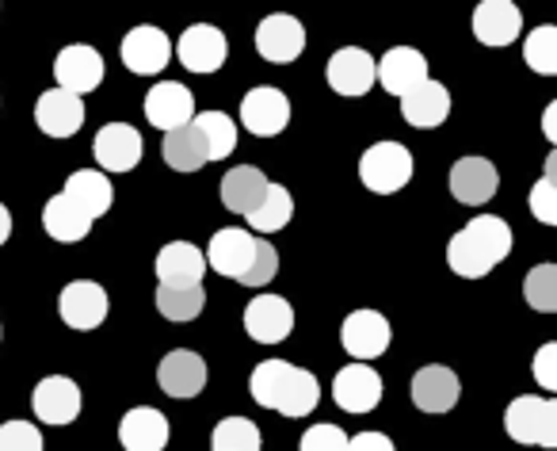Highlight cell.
Returning <instances> with one entry per match:
<instances>
[{
    "instance_id": "obj_33",
    "label": "cell",
    "mask_w": 557,
    "mask_h": 451,
    "mask_svg": "<svg viewBox=\"0 0 557 451\" xmlns=\"http://www.w3.org/2000/svg\"><path fill=\"white\" fill-rule=\"evenodd\" d=\"M290 218H295V195L283 184H268L260 207L248 215V226H252L256 234H278L283 226H290Z\"/></svg>"
},
{
    "instance_id": "obj_44",
    "label": "cell",
    "mask_w": 557,
    "mask_h": 451,
    "mask_svg": "<svg viewBox=\"0 0 557 451\" xmlns=\"http://www.w3.org/2000/svg\"><path fill=\"white\" fill-rule=\"evenodd\" d=\"M554 119H557V100L546 108V115H542V131H546V142H557L554 138Z\"/></svg>"
},
{
    "instance_id": "obj_1",
    "label": "cell",
    "mask_w": 557,
    "mask_h": 451,
    "mask_svg": "<svg viewBox=\"0 0 557 451\" xmlns=\"http://www.w3.org/2000/svg\"><path fill=\"white\" fill-rule=\"evenodd\" d=\"M248 390L263 410H275L283 417H310L321 402V382L313 379V371L287 359H260L252 367Z\"/></svg>"
},
{
    "instance_id": "obj_5",
    "label": "cell",
    "mask_w": 557,
    "mask_h": 451,
    "mask_svg": "<svg viewBox=\"0 0 557 451\" xmlns=\"http://www.w3.org/2000/svg\"><path fill=\"white\" fill-rule=\"evenodd\" d=\"M108 310H111V298L96 280H73V283H65L62 295H58V314H62L65 326L77 329V333L100 329L103 321H108Z\"/></svg>"
},
{
    "instance_id": "obj_34",
    "label": "cell",
    "mask_w": 557,
    "mask_h": 451,
    "mask_svg": "<svg viewBox=\"0 0 557 451\" xmlns=\"http://www.w3.org/2000/svg\"><path fill=\"white\" fill-rule=\"evenodd\" d=\"M164 164L176 172H199L207 164V146H202L199 131L191 123L180 126V131L164 134Z\"/></svg>"
},
{
    "instance_id": "obj_9",
    "label": "cell",
    "mask_w": 557,
    "mask_h": 451,
    "mask_svg": "<svg viewBox=\"0 0 557 451\" xmlns=\"http://www.w3.org/2000/svg\"><path fill=\"white\" fill-rule=\"evenodd\" d=\"M240 123H245L256 138H275V134H283L290 123L287 93H278V88H271V85H256L252 93H245V100H240Z\"/></svg>"
},
{
    "instance_id": "obj_13",
    "label": "cell",
    "mask_w": 557,
    "mask_h": 451,
    "mask_svg": "<svg viewBox=\"0 0 557 451\" xmlns=\"http://www.w3.org/2000/svg\"><path fill=\"white\" fill-rule=\"evenodd\" d=\"M54 77L58 88L70 96H85L92 88L103 85V58L96 47H85V42H73V47L58 50L54 58Z\"/></svg>"
},
{
    "instance_id": "obj_35",
    "label": "cell",
    "mask_w": 557,
    "mask_h": 451,
    "mask_svg": "<svg viewBox=\"0 0 557 451\" xmlns=\"http://www.w3.org/2000/svg\"><path fill=\"white\" fill-rule=\"evenodd\" d=\"M260 428L248 417H225L210 432V451H260Z\"/></svg>"
},
{
    "instance_id": "obj_41",
    "label": "cell",
    "mask_w": 557,
    "mask_h": 451,
    "mask_svg": "<svg viewBox=\"0 0 557 451\" xmlns=\"http://www.w3.org/2000/svg\"><path fill=\"white\" fill-rule=\"evenodd\" d=\"M298 451H348V436H344V428L321 420V425H313L310 432L302 436Z\"/></svg>"
},
{
    "instance_id": "obj_30",
    "label": "cell",
    "mask_w": 557,
    "mask_h": 451,
    "mask_svg": "<svg viewBox=\"0 0 557 451\" xmlns=\"http://www.w3.org/2000/svg\"><path fill=\"white\" fill-rule=\"evenodd\" d=\"M42 226H47V234L54 237V242L77 245V242H85L88 230H92V218L81 215L65 195H54V199L42 207Z\"/></svg>"
},
{
    "instance_id": "obj_4",
    "label": "cell",
    "mask_w": 557,
    "mask_h": 451,
    "mask_svg": "<svg viewBox=\"0 0 557 451\" xmlns=\"http://www.w3.org/2000/svg\"><path fill=\"white\" fill-rule=\"evenodd\" d=\"M412 154L401 142H374L371 149H363L359 157V180H363L367 192L374 195H394L401 192L412 180Z\"/></svg>"
},
{
    "instance_id": "obj_42",
    "label": "cell",
    "mask_w": 557,
    "mask_h": 451,
    "mask_svg": "<svg viewBox=\"0 0 557 451\" xmlns=\"http://www.w3.org/2000/svg\"><path fill=\"white\" fill-rule=\"evenodd\" d=\"M534 379L542 390H557V344L546 341L534 356Z\"/></svg>"
},
{
    "instance_id": "obj_21",
    "label": "cell",
    "mask_w": 557,
    "mask_h": 451,
    "mask_svg": "<svg viewBox=\"0 0 557 451\" xmlns=\"http://www.w3.org/2000/svg\"><path fill=\"white\" fill-rule=\"evenodd\" d=\"M462 394V382L447 364H428L412 375V402L420 413H450Z\"/></svg>"
},
{
    "instance_id": "obj_38",
    "label": "cell",
    "mask_w": 557,
    "mask_h": 451,
    "mask_svg": "<svg viewBox=\"0 0 557 451\" xmlns=\"http://www.w3.org/2000/svg\"><path fill=\"white\" fill-rule=\"evenodd\" d=\"M278 272V253L275 245L268 242V237H260V245H256V257L252 265H248L245 280H240V288H268L271 280H275Z\"/></svg>"
},
{
    "instance_id": "obj_28",
    "label": "cell",
    "mask_w": 557,
    "mask_h": 451,
    "mask_svg": "<svg viewBox=\"0 0 557 451\" xmlns=\"http://www.w3.org/2000/svg\"><path fill=\"white\" fill-rule=\"evenodd\" d=\"M62 195L73 203V207L81 210V215L92 218V222L100 215H108L111 203H115V187H111V180L103 176L100 169H81V172H73V176L65 180Z\"/></svg>"
},
{
    "instance_id": "obj_45",
    "label": "cell",
    "mask_w": 557,
    "mask_h": 451,
    "mask_svg": "<svg viewBox=\"0 0 557 451\" xmlns=\"http://www.w3.org/2000/svg\"><path fill=\"white\" fill-rule=\"evenodd\" d=\"M9 237H12V215H9V207L0 203V245L9 242Z\"/></svg>"
},
{
    "instance_id": "obj_29",
    "label": "cell",
    "mask_w": 557,
    "mask_h": 451,
    "mask_svg": "<svg viewBox=\"0 0 557 451\" xmlns=\"http://www.w3.org/2000/svg\"><path fill=\"white\" fill-rule=\"evenodd\" d=\"M153 268L161 283H202V276H207V260H202V253L191 242L161 245Z\"/></svg>"
},
{
    "instance_id": "obj_12",
    "label": "cell",
    "mask_w": 557,
    "mask_h": 451,
    "mask_svg": "<svg viewBox=\"0 0 557 451\" xmlns=\"http://www.w3.org/2000/svg\"><path fill=\"white\" fill-rule=\"evenodd\" d=\"M302 50H306L302 20L283 16V12L260 20V27H256V54H260L263 62L287 65V62H295V58H302Z\"/></svg>"
},
{
    "instance_id": "obj_10",
    "label": "cell",
    "mask_w": 557,
    "mask_h": 451,
    "mask_svg": "<svg viewBox=\"0 0 557 451\" xmlns=\"http://www.w3.org/2000/svg\"><path fill=\"white\" fill-rule=\"evenodd\" d=\"M176 58L187 73H218L230 58V39L214 24H191L176 42Z\"/></svg>"
},
{
    "instance_id": "obj_3",
    "label": "cell",
    "mask_w": 557,
    "mask_h": 451,
    "mask_svg": "<svg viewBox=\"0 0 557 451\" xmlns=\"http://www.w3.org/2000/svg\"><path fill=\"white\" fill-rule=\"evenodd\" d=\"M504 428L516 443L557 448V402L542 394H519L504 410Z\"/></svg>"
},
{
    "instance_id": "obj_15",
    "label": "cell",
    "mask_w": 557,
    "mask_h": 451,
    "mask_svg": "<svg viewBox=\"0 0 557 451\" xmlns=\"http://www.w3.org/2000/svg\"><path fill=\"white\" fill-rule=\"evenodd\" d=\"M81 387L70 375H47L39 387L32 390V410L42 425H73L81 417Z\"/></svg>"
},
{
    "instance_id": "obj_8",
    "label": "cell",
    "mask_w": 557,
    "mask_h": 451,
    "mask_svg": "<svg viewBox=\"0 0 557 451\" xmlns=\"http://www.w3.org/2000/svg\"><path fill=\"white\" fill-rule=\"evenodd\" d=\"M141 154H146V142L141 134L134 131L131 123H108L96 131V142H92V157L100 164V172H131L141 164Z\"/></svg>"
},
{
    "instance_id": "obj_25",
    "label": "cell",
    "mask_w": 557,
    "mask_h": 451,
    "mask_svg": "<svg viewBox=\"0 0 557 451\" xmlns=\"http://www.w3.org/2000/svg\"><path fill=\"white\" fill-rule=\"evenodd\" d=\"M35 123H39V131L50 134V138H73V134L85 126V103H81V96L50 88V93H42L39 103H35Z\"/></svg>"
},
{
    "instance_id": "obj_17",
    "label": "cell",
    "mask_w": 557,
    "mask_h": 451,
    "mask_svg": "<svg viewBox=\"0 0 557 451\" xmlns=\"http://www.w3.org/2000/svg\"><path fill=\"white\" fill-rule=\"evenodd\" d=\"M325 81L336 96H367L379 81V70H374V58L359 47H344L329 58L325 65Z\"/></svg>"
},
{
    "instance_id": "obj_23",
    "label": "cell",
    "mask_w": 557,
    "mask_h": 451,
    "mask_svg": "<svg viewBox=\"0 0 557 451\" xmlns=\"http://www.w3.org/2000/svg\"><path fill=\"white\" fill-rule=\"evenodd\" d=\"M374 70H379V85L401 100V96H409L412 88L428 81V58L412 47H394L382 54V62H374Z\"/></svg>"
},
{
    "instance_id": "obj_20",
    "label": "cell",
    "mask_w": 557,
    "mask_h": 451,
    "mask_svg": "<svg viewBox=\"0 0 557 451\" xmlns=\"http://www.w3.org/2000/svg\"><path fill=\"white\" fill-rule=\"evenodd\" d=\"M500 187V172L485 157H462L450 169V195L466 207H485Z\"/></svg>"
},
{
    "instance_id": "obj_39",
    "label": "cell",
    "mask_w": 557,
    "mask_h": 451,
    "mask_svg": "<svg viewBox=\"0 0 557 451\" xmlns=\"http://www.w3.org/2000/svg\"><path fill=\"white\" fill-rule=\"evenodd\" d=\"M0 451H42V432L32 420H4L0 425Z\"/></svg>"
},
{
    "instance_id": "obj_11",
    "label": "cell",
    "mask_w": 557,
    "mask_h": 451,
    "mask_svg": "<svg viewBox=\"0 0 557 451\" xmlns=\"http://www.w3.org/2000/svg\"><path fill=\"white\" fill-rule=\"evenodd\" d=\"M141 108H146L149 126L172 134L195 119V96H191V88L180 85V81H157V85L146 93V103H141Z\"/></svg>"
},
{
    "instance_id": "obj_31",
    "label": "cell",
    "mask_w": 557,
    "mask_h": 451,
    "mask_svg": "<svg viewBox=\"0 0 557 451\" xmlns=\"http://www.w3.org/2000/svg\"><path fill=\"white\" fill-rule=\"evenodd\" d=\"M207 306L202 283H161L157 288V310L169 321H195Z\"/></svg>"
},
{
    "instance_id": "obj_43",
    "label": "cell",
    "mask_w": 557,
    "mask_h": 451,
    "mask_svg": "<svg viewBox=\"0 0 557 451\" xmlns=\"http://www.w3.org/2000/svg\"><path fill=\"white\" fill-rule=\"evenodd\" d=\"M348 451H394V440L386 432H359L348 436Z\"/></svg>"
},
{
    "instance_id": "obj_14",
    "label": "cell",
    "mask_w": 557,
    "mask_h": 451,
    "mask_svg": "<svg viewBox=\"0 0 557 451\" xmlns=\"http://www.w3.org/2000/svg\"><path fill=\"white\" fill-rule=\"evenodd\" d=\"M256 245H260V237H252L248 230H240V226H230V230H218V234L210 237L202 260H207V268H214L218 276H230V280L240 283L256 257Z\"/></svg>"
},
{
    "instance_id": "obj_19",
    "label": "cell",
    "mask_w": 557,
    "mask_h": 451,
    "mask_svg": "<svg viewBox=\"0 0 557 451\" xmlns=\"http://www.w3.org/2000/svg\"><path fill=\"white\" fill-rule=\"evenodd\" d=\"M157 382L169 398H195L207 387V359L191 349H176L157 364Z\"/></svg>"
},
{
    "instance_id": "obj_7",
    "label": "cell",
    "mask_w": 557,
    "mask_h": 451,
    "mask_svg": "<svg viewBox=\"0 0 557 451\" xmlns=\"http://www.w3.org/2000/svg\"><path fill=\"white\" fill-rule=\"evenodd\" d=\"M119 58L131 73H141V77H153V73H164V65L172 62V39L153 24H138L126 32V39L119 42Z\"/></svg>"
},
{
    "instance_id": "obj_32",
    "label": "cell",
    "mask_w": 557,
    "mask_h": 451,
    "mask_svg": "<svg viewBox=\"0 0 557 451\" xmlns=\"http://www.w3.org/2000/svg\"><path fill=\"white\" fill-rule=\"evenodd\" d=\"M191 126L199 131L202 146H207V161H225L237 149V123L225 111H199L191 119Z\"/></svg>"
},
{
    "instance_id": "obj_16",
    "label": "cell",
    "mask_w": 557,
    "mask_h": 451,
    "mask_svg": "<svg viewBox=\"0 0 557 451\" xmlns=\"http://www.w3.org/2000/svg\"><path fill=\"white\" fill-rule=\"evenodd\" d=\"M245 333L260 344H278L295 333V306L283 295H256L245 306Z\"/></svg>"
},
{
    "instance_id": "obj_40",
    "label": "cell",
    "mask_w": 557,
    "mask_h": 451,
    "mask_svg": "<svg viewBox=\"0 0 557 451\" xmlns=\"http://www.w3.org/2000/svg\"><path fill=\"white\" fill-rule=\"evenodd\" d=\"M531 215L539 218L542 226H557V180L542 176L539 184L531 187Z\"/></svg>"
},
{
    "instance_id": "obj_18",
    "label": "cell",
    "mask_w": 557,
    "mask_h": 451,
    "mask_svg": "<svg viewBox=\"0 0 557 451\" xmlns=\"http://www.w3.org/2000/svg\"><path fill=\"white\" fill-rule=\"evenodd\" d=\"M382 375L371 364H348L336 371L333 379V398L341 410L348 413H371L382 402Z\"/></svg>"
},
{
    "instance_id": "obj_6",
    "label": "cell",
    "mask_w": 557,
    "mask_h": 451,
    "mask_svg": "<svg viewBox=\"0 0 557 451\" xmlns=\"http://www.w3.org/2000/svg\"><path fill=\"white\" fill-rule=\"evenodd\" d=\"M389 341H394V329L379 310H351L341 326V344L356 364L379 359L389 349Z\"/></svg>"
},
{
    "instance_id": "obj_24",
    "label": "cell",
    "mask_w": 557,
    "mask_h": 451,
    "mask_svg": "<svg viewBox=\"0 0 557 451\" xmlns=\"http://www.w3.org/2000/svg\"><path fill=\"white\" fill-rule=\"evenodd\" d=\"M169 417L153 405H134L123 420H119V443L126 451H164L169 448Z\"/></svg>"
},
{
    "instance_id": "obj_2",
    "label": "cell",
    "mask_w": 557,
    "mask_h": 451,
    "mask_svg": "<svg viewBox=\"0 0 557 451\" xmlns=\"http://www.w3.org/2000/svg\"><path fill=\"white\" fill-rule=\"evenodd\" d=\"M511 226L496 215H478L466 230L447 242V265L462 280H481L511 253Z\"/></svg>"
},
{
    "instance_id": "obj_36",
    "label": "cell",
    "mask_w": 557,
    "mask_h": 451,
    "mask_svg": "<svg viewBox=\"0 0 557 451\" xmlns=\"http://www.w3.org/2000/svg\"><path fill=\"white\" fill-rule=\"evenodd\" d=\"M523 62L531 65L539 77H557V27L542 24L527 35L523 42Z\"/></svg>"
},
{
    "instance_id": "obj_27",
    "label": "cell",
    "mask_w": 557,
    "mask_h": 451,
    "mask_svg": "<svg viewBox=\"0 0 557 451\" xmlns=\"http://www.w3.org/2000/svg\"><path fill=\"white\" fill-rule=\"evenodd\" d=\"M268 184H271V180L263 176V169H256V164H237V169H230L222 176V184H218V195H222V207L225 210L248 218L256 207H260Z\"/></svg>"
},
{
    "instance_id": "obj_26",
    "label": "cell",
    "mask_w": 557,
    "mask_h": 451,
    "mask_svg": "<svg viewBox=\"0 0 557 451\" xmlns=\"http://www.w3.org/2000/svg\"><path fill=\"white\" fill-rule=\"evenodd\" d=\"M401 115H405V123L417 126V131H435V126H443L450 115L447 85L428 77L424 85H417L409 96H401Z\"/></svg>"
},
{
    "instance_id": "obj_37",
    "label": "cell",
    "mask_w": 557,
    "mask_h": 451,
    "mask_svg": "<svg viewBox=\"0 0 557 451\" xmlns=\"http://www.w3.org/2000/svg\"><path fill=\"white\" fill-rule=\"evenodd\" d=\"M523 298H527V306H534L539 314H554L557 310V268L554 265L531 268L523 280Z\"/></svg>"
},
{
    "instance_id": "obj_22",
    "label": "cell",
    "mask_w": 557,
    "mask_h": 451,
    "mask_svg": "<svg viewBox=\"0 0 557 451\" xmlns=\"http://www.w3.org/2000/svg\"><path fill=\"white\" fill-rule=\"evenodd\" d=\"M523 32V16L511 0H481L473 9V35H478L481 47H508Z\"/></svg>"
}]
</instances>
